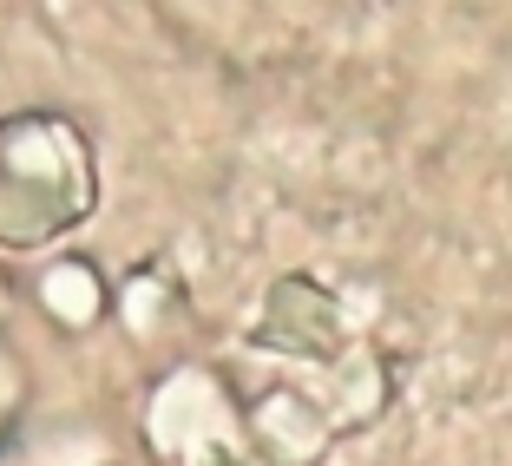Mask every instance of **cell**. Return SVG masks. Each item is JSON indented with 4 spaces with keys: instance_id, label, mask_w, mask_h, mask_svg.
Listing matches in <instances>:
<instances>
[{
    "instance_id": "1",
    "label": "cell",
    "mask_w": 512,
    "mask_h": 466,
    "mask_svg": "<svg viewBox=\"0 0 512 466\" xmlns=\"http://www.w3.org/2000/svg\"><path fill=\"white\" fill-rule=\"evenodd\" d=\"M99 204V165L73 119L14 112L0 119V243L40 250L79 230Z\"/></svg>"
},
{
    "instance_id": "2",
    "label": "cell",
    "mask_w": 512,
    "mask_h": 466,
    "mask_svg": "<svg viewBox=\"0 0 512 466\" xmlns=\"http://www.w3.org/2000/svg\"><path fill=\"white\" fill-rule=\"evenodd\" d=\"M256 342L263 348H283V355H309V361H329L348 348V322H342V302L329 296L322 283L309 276H283L256 316Z\"/></svg>"
}]
</instances>
